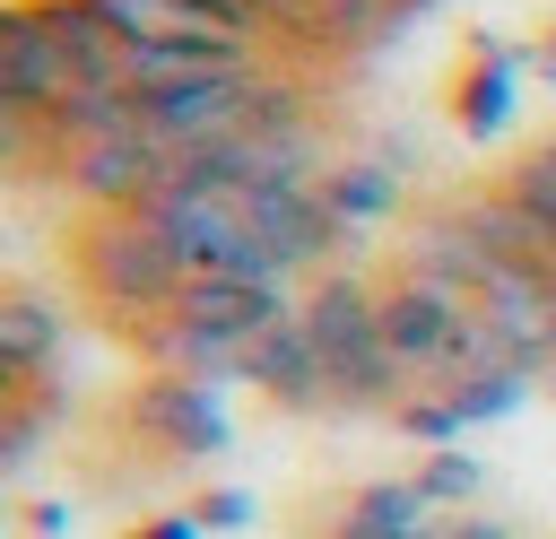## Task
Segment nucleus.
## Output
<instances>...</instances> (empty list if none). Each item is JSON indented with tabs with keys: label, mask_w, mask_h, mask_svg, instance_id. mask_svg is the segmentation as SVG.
Wrapping results in <instances>:
<instances>
[{
	"label": "nucleus",
	"mask_w": 556,
	"mask_h": 539,
	"mask_svg": "<svg viewBox=\"0 0 556 539\" xmlns=\"http://www.w3.org/2000/svg\"><path fill=\"white\" fill-rule=\"evenodd\" d=\"M87 278H96L113 304H130V313H165V304L191 287L182 252L165 243V226H156L148 209H104V226L87 235Z\"/></svg>",
	"instance_id": "3"
},
{
	"label": "nucleus",
	"mask_w": 556,
	"mask_h": 539,
	"mask_svg": "<svg viewBox=\"0 0 556 539\" xmlns=\"http://www.w3.org/2000/svg\"><path fill=\"white\" fill-rule=\"evenodd\" d=\"M156 435H165L174 452H217V443H226V417H217L208 383H165V391H156Z\"/></svg>",
	"instance_id": "10"
},
{
	"label": "nucleus",
	"mask_w": 556,
	"mask_h": 539,
	"mask_svg": "<svg viewBox=\"0 0 556 539\" xmlns=\"http://www.w3.org/2000/svg\"><path fill=\"white\" fill-rule=\"evenodd\" d=\"M547 365H556V304H547Z\"/></svg>",
	"instance_id": "21"
},
{
	"label": "nucleus",
	"mask_w": 556,
	"mask_h": 539,
	"mask_svg": "<svg viewBox=\"0 0 556 539\" xmlns=\"http://www.w3.org/2000/svg\"><path fill=\"white\" fill-rule=\"evenodd\" d=\"M208 522H217V530H226V522H252V496H217V504H208Z\"/></svg>",
	"instance_id": "17"
},
{
	"label": "nucleus",
	"mask_w": 556,
	"mask_h": 539,
	"mask_svg": "<svg viewBox=\"0 0 556 539\" xmlns=\"http://www.w3.org/2000/svg\"><path fill=\"white\" fill-rule=\"evenodd\" d=\"M252 391H269L278 409H330V383H321V356H313V339H304V322L287 313L269 339H252L243 348V365H235Z\"/></svg>",
	"instance_id": "6"
},
{
	"label": "nucleus",
	"mask_w": 556,
	"mask_h": 539,
	"mask_svg": "<svg viewBox=\"0 0 556 539\" xmlns=\"http://www.w3.org/2000/svg\"><path fill=\"white\" fill-rule=\"evenodd\" d=\"M348 522H374V530H434V504L417 496V478H374V487L348 504Z\"/></svg>",
	"instance_id": "14"
},
{
	"label": "nucleus",
	"mask_w": 556,
	"mask_h": 539,
	"mask_svg": "<svg viewBox=\"0 0 556 539\" xmlns=\"http://www.w3.org/2000/svg\"><path fill=\"white\" fill-rule=\"evenodd\" d=\"M217 9H235L269 43H330V0H217Z\"/></svg>",
	"instance_id": "11"
},
{
	"label": "nucleus",
	"mask_w": 556,
	"mask_h": 539,
	"mask_svg": "<svg viewBox=\"0 0 556 539\" xmlns=\"http://www.w3.org/2000/svg\"><path fill=\"white\" fill-rule=\"evenodd\" d=\"M504 191H513V209L539 226V243H547V261H556V139L530 148V156L504 174Z\"/></svg>",
	"instance_id": "12"
},
{
	"label": "nucleus",
	"mask_w": 556,
	"mask_h": 539,
	"mask_svg": "<svg viewBox=\"0 0 556 539\" xmlns=\"http://www.w3.org/2000/svg\"><path fill=\"white\" fill-rule=\"evenodd\" d=\"M521 400H530V374H513V365H478V374H460V383L408 391V400L391 409V426L443 452V443H460L469 426H495V417H513Z\"/></svg>",
	"instance_id": "5"
},
{
	"label": "nucleus",
	"mask_w": 556,
	"mask_h": 539,
	"mask_svg": "<svg viewBox=\"0 0 556 539\" xmlns=\"http://www.w3.org/2000/svg\"><path fill=\"white\" fill-rule=\"evenodd\" d=\"M9 43H17V9H0V96H9Z\"/></svg>",
	"instance_id": "19"
},
{
	"label": "nucleus",
	"mask_w": 556,
	"mask_h": 539,
	"mask_svg": "<svg viewBox=\"0 0 556 539\" xmlns=\"http://www.w3.org/2000/svg\"><path fill=\"white\" fill-rule=\"evenodd\" d=\"M148 539H200V522H156Z\"/></svg>",
	"instance_id": "20"
},
{
	"label": "nucleus",
	"mask_w": 556,
	"mask_h": 539,
	"mask_svg": "<svg viewBox=\"0 0 556 539\" xmlns=\"http://www.w3.org/2000/svg\"><path fill=\"white\" fill-rule=\"evenodd\" d=\"M43 130H52V122H43L35 104H17V96H0V165H26Z\"/></svg>",
	"instance_id": "15"
},
{
	"label": "nucleus",
	"mask_w": 556,
	"mask_h": 539,
	"mask_svg": "<svg viewBox=\"0 0 556 539\" xmlns=\"http://www.w3.org/2000/svg\"><path fill=\"white\" fill-rule=\"evenodd\" d=\"M547 78H556V43H547Z\"/></svg>",
	"instance_id": "22"
},
{
	"label": "nucleus",
	"mask_w": 556,
	"mask_h": 539,
	"mask_svg": "<svg viewBox=\"0 0 556 539\" xmlns=\"http://www.w3.org/2000/svg\"><path fill=\"white\" fill-rule=\"evenodd\" d=\"M426 539H521L513 522H495V513H443Z\"/></svg>",
	"instance_id": "16"
},
{
	"label": "nucleus",
	"mask_w": 556,
	"mask_h": 539,
	"mask_svg": "<svg viewBox=\"0 0 556 539\" xmlns=\"http://www.w3.org/2000/svg\"><path fill=\"white\" fill-rule=\"evenodd\" d=\"M339 539H426V530H374V522H339Z\"/></svg>",
	"instance_id": "18"
},
{
	"label": "nucleus",
	"mask_w": 556,
	"mask_h": 539,
	"mask_svg": "<svg viewBox=\"0 0 556 539\" xmlns=\"http://www.w3.org/2000/svg\"><path fill=\"white\" fill-rule=\"evenodd\" d=\"M295 322H304V339H313V356H321V383H330V409H400L417 383L391 365V348H382V287H365V278H321L304 304H295Z\"/></svg>",
	"instance_id": "1"
},
{
	"label": "nucleus",
	"mask_w": 556,
	"mask_h": 539,
	"mask_svg": "<svg viewBox=\"0 0 556 539\" xmlns=\"http://www.w3.org/2000/svg\"><path fill=\"white\" fill-rule=\"evenodd\" d=\"M521 70H530V61H521L513 43H495V35L478 43V70H469V87H460V130H469V139H495V130L513 122V104H521Z\"/></svg>",
	"instance_id": "7"
},
{
	"label": "nucleus",
	"mask_w": 556,
	"mask_h": 539,
	"mask_svg": "<svg viewBox=\"0 0 556 539\" xmlns=\"http://www.w3.org/2000/svg\"><path fill=\"white\" fill-rule=\"evenodd\" d=\"M321 200H330L339 226H382V217L400 209V174H391L382 156H348V165L321 174Z\"/></svg>",
	"instance_id": "8"
},
{
	"label": "nucleus",
	"mask_w": 556,
	"mask_h": 539,
	"mask_svg": "<svg viewBox=\"0 0 556 539\" xmlns=\"http://www.w3.org/2000/svg\"><path fill=\"white\" fill-rule=\"evenodd\" d=\"M96 9H104V26H113L122 43H139V52H208V61H261V52H269V35L243 26V17L217 9V0H96Z\"/></svg>",
	"instance_id": "4"
},
{
	"label": "nucleus",
	"mask_w": 556,
	"mask_h": 539,
	"mask_svg": "<svg viewBox=\"0 0 556 539\" xmlns=\"http://www.w3.org/2000/svg\"><path fill=\"white\" fill-rule=\"evenodd\" d=\"M52 348H61V322H52L43 304H26V296H0V374H9L17 391L52 365Z\"/></svg>",
	"instance_id": "9"
},
{
	"label": "nucleus",
	"mask_w": 556,
	"mask_h": 539,
	"mask_svg": "<svg viewBox=\"0 0 556 539\" xmlns=\"http://www.w3.org/2000/svg\"><path fill=\"white\" fill-rule=\"evenodd\" d=\"M382 348H391V365H400L417 391L460 383V374H478V365H504V356L486 348V330H478V304H469L460 287H443V278H417V270H400V278L382 287Z\"/></svg>",
	"instance_id": "2"
},
{
	"label": "nucleus",
	"mask_w": 556,
	"mask_h": 539,
	"mask_svg": "<svg viewBox=\"0 0 556 539\" xmlns=\"http://www.w3.org/2000/svg\"><path fill=\"white\" fill-rule=\"evenodd\" d=\"M478 487H486V469H478L460 443L426 452V469H417V496L434 504V522H443V513H469V504H478Z\"/></svg>",
	"instance_id": "13"
}]
</instances>
